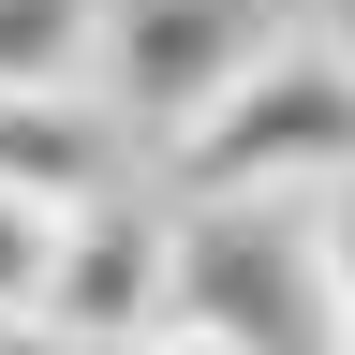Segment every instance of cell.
Listing matches in <instances>:
<instances>
[{
  "mask_svg": "<svg viewBox=\"0 0 355 355\" xmlns=\"http://www.w3.org/2000/svg\"><path fill=\"white\" fill-rule=\"evenodd\" d=\"M119 148H133V133L104 119V89H0V193L89 222L119 193Z\"/></svg>",
  "mask_w": 355,
  "mask_h": 355,
  "instance_id": "obj_5",
  "label": "cell"
},
{
  "mask_svg": "<svg viewBox=\"0 0 355 355\" xmlns=\"http://www.w3.org/2000/svg\"><path fill=\"white\" fill-rule=\"evenodd\" d=\"M266 44H282V0H104L89 89H104V119L133 148H193Z\"/></svg>",
  "mask_w": 355,
  "mask_h": 355,
  "instance_id": "obj_3",
  "label": "cell"
},
{
  "mask_svg": "<svg viewBox=\"0 0 355 355\" xmlns=\"http://www.w3.org/2000/svg\"><path fill=\"white\" fill-rule=\"evenodd\" d=\"M296 30H311V44H340V74H355V0H296Z\"/></svg>",
  "mask_w": 355,
  "mask_h": 355,
  "instance_id": "obj_9",
  "label": "cell"
},
{
  "mask_svg": "<svg viewBox=\"0 0 355 355\" xmlns=\"http://www.w3.org/2000/svg\"><path fill=\"white\" fill-rule=\"evenodd\" d=\"M60 237H74L60 207L0 193V340H44V282H60Z\"/></svg>",
  "mask_w": 355,
  "mask_h": 355,
  "instance_id": "obj_7",
  "label": "cell"
},
{
  "mask_svg": "<svg viewBox=\"0 0 355 355\" xmlns=\"http://www.w3.org/2000/svg\"><path fill=\"white\" fill-rule=\"evenodd\" d=\"M340 178H355V74H340V44H311V30H282L237 74V104L178 148V193L193 207H311V193H340Z\"/></svg>",
  "mask_w": 355,
  "mask_h": 355,
  "instance_id": "obj_1",
  "label": "cell"
},
{
  "mask_svg": "<svg viewBox=\"0 0 355 355\" xmlns=\"http://www.w3.org/2000/svg\"><path fill=\"white\" fill-rule=\"evenodd\" d=\"M89 355H163V340H89Z\"/></svg>",
  "mask_w": 355,
  "mask_h": 355,
  "instance_id": "obj_11",
  "label": "cell"
},
{
  "mask_svg": "<svg viewBox=\"0 0 355 355\" xmlns=\"http://www.w3.org/2000/svg\"><path fill=\"white\" fill-rule=\"evenodd\" d=\"M311 252H326V282H340V311H355V178L311 193Z\"/></svg>",
  "mask_w": 355,
  "mask_h": 355,
  "instance_id": "obj_8",
  "label": "cell"
},
{
  "mask_svg": "<svg viewBox=\"0 0 355 355\" xmlns=\"http://www.w3.org/2000/svg\"><path fill=\"white\" fill-rule=\"evenodd\" d=\"M44 340L89 355V340H178V207L148 193H104L60 237V282H44Z\"/></svg>",
  "mask_w": 355,
  "mask_h": 355,
  "instance_id": "obj_4",
  "label": "cell"
},
{
  "mask_svg": "<svg viewBox=\"0 0 355 355\" xmlns=\"http://www.w3.org/2000/svg\"><path fill=\"white\" fill-rule=\"evenodd\" d=\"M104 0H0V89H89Z\"/></svg>",
  "mask_w": 355,
  "mask_h": 355,
  "instance_id": "obj_6",
  "label": "cell"
},
{
  "mask_svg": "<svg viewBox=\"0 0 355 355\" xmlns=\"http://www.w3.org/2000/svg\"><path fill=\"white\" fill-rule=\"evenodd\" d=\"M163 355H237V340H207V326H178V340H163Z\"/></svg>",
  "mask_w": 355,
  "mask_h": 355,
  "instance_id": "obj_10",
  "label": "cell"
},
{
  "mask_svg": "<svg viewBox=\"0 0 355 355\" xmlns=\"http://www.w3.org/2000/svg\"><path fill=\"white\" fill-rule=\"evenodd\" d=\"M178 326H207L237 355H355L311 207H178Z\"/></svg>",
  "mask_w": 355,
  "mask_h": 355,
  "instance_id": "obj_2",
  "label": "cell"
}]
</instances>
